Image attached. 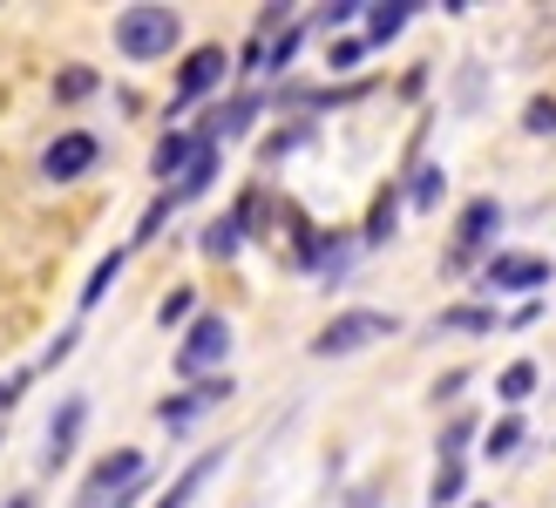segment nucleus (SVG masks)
<instances>
[{
  "label": "nucleus",
  "instance_id": "1a4fd4ad",
  "mask_svg": "<svg viewBox=\"0 0 556 508\" xmlns=\"http://www.w3.org/2000/svg\"><path fill=\"white\" fill-rule=\"evenodd\" d=\"M217 468H225V447H204V455H198V461H190V468L177 474V482H170V495H163L156 508H190V495H198Z\"/></svg>",
  "mask_w": 556,
  "mask_h": 508
},
{
  "label": "nucleus",
  "instance_id": "f8f14e48",
  "mask_svg": "<svg viewBox=\"0 0 556 508\" xmlns=\"http://www.w3.org/2000/svg\"><path fill=\"white\" fill-rule=\"evenodd\" d=\"M244 224H252V196L238 204V217H217V224H211V231H204V251H211V258H238Z\"/></svg>",
  "mask_w": 556,
  "mask_h": 508
},
{
  "label": "nucleus",
  "instance_id": "ddd939ff",
  "mask_svg": "<svg viewBox=\"0 0 556 508\" xmlns=\"http://www.w3.org/2000/svg\"><path fill=\"white\" fill-rule=\"evenodd\" d=\"M211 177H217V143H204V136H198V156L184 163V177H177V190H170V204H177V196H198Z\"/></svg>",
  "mask_w": 556,
  "mask_h": 508
},
{
  "label": "nucleus",
  "instance_id": "9b49d317",
  "mask_svg": "<svg viewBox=\"0 0 556 508\" xmlns=\"http://www.w3.org/2000/svg\"><path fill=\"white\" fill-rule=\"evenodd\" d=\"M495 231H503V204H495V196H476V204L462 211V251H482Z\"/></svg>",
  "mask_w": 556,
  "mask_h": 508
},
{
  "label": "nucleus",
  "instance_id": "a878e982",
  "mask_svg": "<svg viewBox=\"0 0 556 508\" xmlns=\"http://www.w3.org/2000/svg\"><path fill=\"white\" fill-rule=\"evenodd\" d=\"M359 54H367V41H340V48H332V54H326V62H332V68H353V62H359Z\"/></svg>",
  "mask_w": 556,
  "mask_h": 508
},
{
  "label": "nucleus",
  "instance_id": "f03ea898",
  "mask_svg": "<svg viewBox=\"0 0 556 508\" xmlns=\"http://www.w3.org/2000/svg\"><path fill=\"white\" fill-rule=\"evenodd\" d=\"M394 332H401L394 313H340V319L313 339V353H319V359H346V353L374 346V339H394Z\"/></svg>",
  "mask_w": 556,
  "mask_h": 508
},
{
  "label": "nucleus",
  "instance_id": "7ed1b4c3",
  "mask_svg": "<svg viewBox=\"0 0 556 508\" xmlns=\"http://www.w3.org/2000/svg\"><path fill=\"white\" fill-rule=\"evenodd\" d=\"M225 353H231V326L217 319V313H204V319H190L184 346H177V373L184 380H204L211 366H225Z\"/></svg>",
  "mask_w": 556,
  "mask_h": 508
},
{
  "label": "nucleus",
  "instance_id": "a211bd4d",
  "mask_svg": "<svg viewBox=\"0 0 556 508\" xmlns=\"http://www.w3.org/2000/svg\"><path fill=\"white\" fill-rule=\"evenodd\" d=\"M455 495H462V461H441L434 482H428V508H448Z\"/></svg>",
  "mask_w": 556,
  "mask_h": 508
},
{
  "label": "nucleus",
  "instance_id": "f257e3e1",
  "mask_svg": "<svg viewBox=\"0 0 556 508\" xmlns=\"http://www.w3.org/2000/svg\"><path fill=\"white\" fill-rule=\"evenodd\" d=\"M116 48L129 62H163L177 48V14L170 8H123L116 14Z\"/></svg>",
  "mask_w": 556,
  "mask_h": 508
},
{
  "label": "nucleus",
  "instance_id": "20e7f679",
  "mask_svg": "<svg viewBox=\"0 0 556 508\" xmlns=\"http://www.w3.org/2000/svg\"><path fill=\"white\" fill-rule=\"evenodd\" d=\"M136 482H143V455H136V447H116V455H102V461H96V474L81 482L75 508H109V495L123 501Z\"/></svg>",
  "mask_w": 556,
  "mask_h": 508
},
{
  "label": "nucleus",
  "instance_id": "412c9836",
  "mask_svg": "<svg viewBox=\"0 0 556 508\" xmlns=\"http://www.w3.org/2000/svg\"><path fill=\"white\" fill-rule=\"evenodd\" d=\"M54 96H62V102H81V96H96V75H89V68H68L62 81H54Z\"/></svg>",
  "mask_w": 556,
  "mask_h": 508
},
{
  "label": "nucleus",
  "instance_id": "0eeeda50",
  "mask_svg": "<svg viewBox=\"0 0 556 508\" xmlns=\"http://www.w3.org/2000/svg\"><path fill=\"white\" fill-rule=\"evenodd\" d=\"M489 285L536 292V285H549V258H536V251H495V258H489Z\"/></svg>",
  "mask_w": 556,
  "mask_h": 508
},
{
  "label": "nucleus",
  "instance_id": "423d86ee",
  "mask_svg": "<svg viewBox=\"0 0 556 508\" xmlns=\"http://www.w3.org/2000/svg\"><path fill=\"white\" fill-rule=\"evenodd\" d=\"M225 68H231V54L225 48H198L184 62V75H177V89H170V109H190L198 96H211L217 81H225Z\"/></svg>",
  "mask_w": 556,
  "mask_h": 508
},
{
  "label": "nucleus",
  "instance_id": "39448f33",
  "mask_svg": "<svg viewBox=\"0 0 556 508\" xmlns=\"http://www.w3.org/2000/svg\"><path fill=\"white\" fill-rule=\"evenodd\" d=\"M96 136L89 129H68V136H54L48 143V156H41V177H54V183H75L81 169H96Z\"/></svg>",
  "mask_w": 556,
  "mask_h": 508
},
{
  "label": "nucleus",
  "instance_id": "aec40b11",
  "mask_svg": "<svg viewBox=\"0 0 556 508\" xmlns=\"http://www.w3.org/2000/svg\"><path fill=\"white\" fill-rule=\"evenodd\" d=\"M116 271H123V251H116V258H102V265H96V278H89V285H81V305H96V299H102L109 285H116Z\"/></svg>",
  "mask_w": 556,
  "mask_h": 508
},
{
  "label": "nucleus",
  "instance_id": "f3484780",
  "mask_svg": "<svg viewBox=\"0 0 556 508\" xmlns=\"http://www.w3.org/2000/svg\"><path fill=\"white\" fill-rule=\"evenodd\" d=\"M495 313L489 305H455V313H441V332H489Z\"/></svg>",
  "mask_w": 556,
  "mask_h": 508
},
{
  "label": "nucleus",
  "instance_id": "9d476101",
  "mask_svg": "<svg viewBox=\"0 0 556 508\" xmlns=\"http://www.w3.org/2000/svg\"><path fill=\"white\" fill-rule=\"evenodd\" d=\"M81 414H89V407H81V401H62V407H54V420H48V468H62V461L75 455Z\"/></svg>",
  "mask_w": 556,
  "mask_h": 508
},
{
  "label": "nucleus",
  "instance_id": "b1692460",
  "mask_svg": "<svg viewBox=\"0 0 556 508\" xmlns=\"http://www.w3.org/2000/svg\"><path fill=\"white\" fill-rule=\"evenodd\" d=\"M434 196H441V169H421V183H414V204L434 211Z\"/></svg>",
  "mask_w": 556,
  "mask_h": 508
},
{
  "label": "nucleus",
  "instance_id": "bb28decb",
  "mask_svg": "<svg viewBox=\"0 0 556 508\" xmlns=\"http://www.w3.org/2000/svg\"><path fill=\"white\" fill-rule=\"evenodd\" d=\"M14 401H21V380H8V386H0V420L14 414Z\"/></svg>",
  "mask_w": 556,
  "mask_h": 508
},
{
  "label": "nucleus",
  "instance_id": "dca6fc26",
  "mask_svg": "<svg viewBox=\"0 0 556 508\" xmlns=\"http://www.w3.org/2000/svg\"><path fill=\"white\" fill-rule=\"evenodd\" d=\"M495 393H503L509 407H522V401H530V393H536V366H530V359L503 366V380H495Z\"/></svg>",
  "mask_w": 556,
  "mask_h": 508
},
{
  "label": "nucleus",
  "instance_id": "393cba45",
  "mask_svg": "<svg viewBox=\"0 0 556 508\" xmlns=\"http://www.w3.org/2000/svg\"><path fill=\"white\" fill-rule=\"evenodd\" d=\"M156 319H163V326H177V319H190V292H170V299L156 305Z\"/></svg>",
  "mask_w": 556,
  "mask_h": 508
},
{
  "label": "nucleus",
  "instance_id": "5701e85b",
  "mask_svg": "<svg viewBox=\"0 0 556 508\" xmlns=\"http://www.w3.org/2000/svg\"><path fill=\"white\" fill-rule=\"evenodd\" d=\"M292 48H299V27H286V35L265 48V62H271V68H286V62H292Z\"/></svg>",
  "mask_w": 556,
  "mask_h": 508
},
{
  "label": "nucleus",
  "instance_id": "4468645a",
  "mask_svg": "<svg viewBox=\"0 0 556 508\" xmlns=\"http://www.w3.org/2000/svg\"><path fill=\"white\" fill-rule=\"evenodd\" d=\"M190 156H198V136H184V129H170V136H163V143H156V177H184V163Z\"/></svg>",
  "mask_w": 556,
  "mask_h": 508
},
{
  "label": "nucleus",
  "instance_id": "4be33fe9",
  "mask_svg": "<svg viewBox=\"0 0 556 508\" xmlns=\"http://www.w3.org/2000/svg\"><path fill=\"white\" fill-rule=\"evenodd\" d=\"M522 129L549 136V129H556V102H549V96H536V102H530V116H522Z\"/></svg>",
  "mask_w": 556,
  "mask_h": 508
},
{
  "label": "nucleus",
  "instance_id": "2eb2a0df",
  "mask_svg": "<svg viewBox=\"0 0 556 508\" xmlns=\"http://www.w3.org/2000/svg\"><path fill=\"white\" fill-rule=\"evenodd\" d=\"M374 21H367V41H394L401 27H407V14H421V8H407V0H387V8H367Z\"/></svg>",
  "mask_w": 556,
  "mask_h": 508
},
{
  "label": "nucleus",
  "instance_id": "6ab92c4d",
  "mask_svg": "<svg viewBox=\"0 0 556 508\" xmlns=\"http://www.w3.org/2000/svg\"><path fill=\"white\" fill-rule=\"evenodd\" d=\"M522 447V420H503V428H489V461H509Z\"/></svg>",
  "mask_w": 556,
  "mask_h": 508
},
{
  "label": "nucleus",
  "instance_id": "6e6552de",
  "mask_svg": "<svg viewBox=\"0 0 556 508\" xmlns=\"http://www.w3.org/2000/svg\"><path fill=\"white\" fill-rule=\"evenodd\" d=\"M225 393H231V380H198L190 393H177V401H163V407H156V420H163V428H190V420H198L204 407H217Z\"/></svg>",
  "mask_w": 556,
  "mask_h": 508
}]
</instances>
